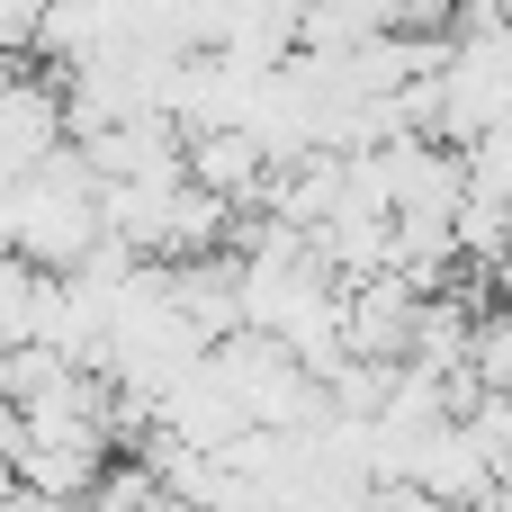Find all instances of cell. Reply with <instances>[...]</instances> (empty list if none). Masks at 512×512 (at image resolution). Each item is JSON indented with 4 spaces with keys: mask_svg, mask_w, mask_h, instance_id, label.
<instances>
[{
    "mask_svg": "<svg viewBox=\"0 0 512 512\" xmlns=\"http://www.w3.org/2000/svg\"><path fill=\"white\" fill-rule=\"evenodd\" d=\"M495 288H504V315H512V252L495 261Z\"/></svg>",
    "mask_w": 512,
    "mask_h": 512,
    "instance_id": "cell-3",
    "label": "cell"
},
{
    "mask_svg": "<svg viewBox=\"0 0 512 512\" xmlns=\"http://www.w3.org/2000/svg\"><path fill=\"white\" fill-rule=\"evenodd\" d=\"M36 297H45V279H36L18 252H0V360L27 351V333H36Z\"/></svg>",
    "mask_w": 512,
    "mask_h": 512,
    "instance_id": "cell-1",
    "label": "cell"
},
{
    "mask_svg": "<svg viewBox=\"0 0 512 512\" xmlns=\"http://www.w3.org/2000/svg\"><path fill=\"white\" fill-rule=\"evenodd\" d=\"M360 512H450V504H432V495H414V486H369Z\"/></svg>",
    "mask_w": 512,
    "mask_h": 512,
    "instance_id": "cell-2",
    "label": "cell"
}]
</instances>
